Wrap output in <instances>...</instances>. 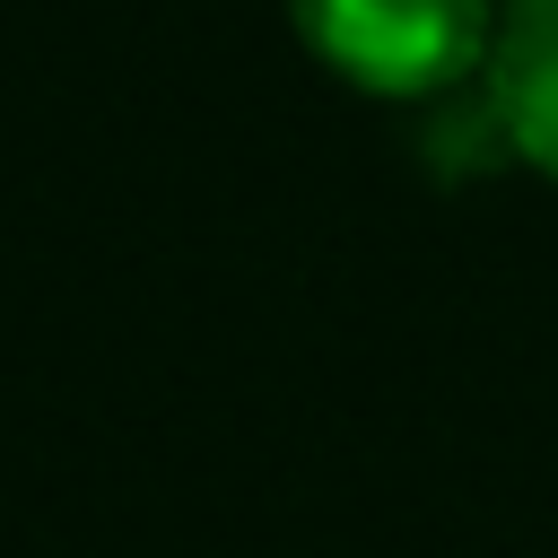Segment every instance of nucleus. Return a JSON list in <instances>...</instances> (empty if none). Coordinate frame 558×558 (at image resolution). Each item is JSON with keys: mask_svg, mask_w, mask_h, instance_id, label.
<instances>
[{"mask_svg": "<svg viewBox=\"0 0 558 558\" xmlns=\"http://www.w3.org/2000/svg\"><path fill=\"white\" fill-rule=\"evenodd\" d=\"M288 17L323 70H340L349 87L392 96V105L462 96L497 44L488 0H288Z\"/></svg>", "mask_w": 558, "mask_h": 558, "instance_id": "nucleus-1", "label": "nucleus"}, {"mask_svg": "<svg viewBox=\"0 0 558 558\" xmlns=\"http://www.w3.org/2000/svg\"><path fill=\"white\" fill-rule=\"evenodd\" d=\"M480 96L506 131V157H523L532 174L558 183V0H514L497 17Z\"/></svg>", "mask_w": 558, "mask_h": 558, "instance_id": "nucleus-2", "label": "nucleus"}]
</instances>
